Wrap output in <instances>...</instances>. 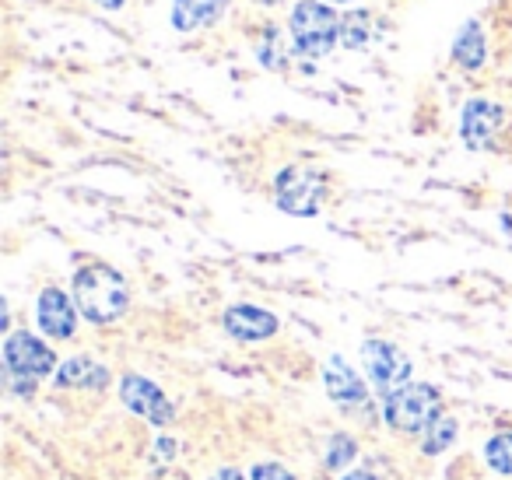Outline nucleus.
Here are the masks:
<instances>
[{"label":"nucleus","mask_w":512,"mask_h":480,"mask_svg":"<svg viewBox=\"0 0 512 480\" xmlns=\"http://www.w3.org/2000/svg\"><path fill=\"white\" fill-rule=\"evenodd\" d=\"M74 302H78V312L95 326L116 323V319L127 312L130 305V288L113 267H102V263H92V267H81L74 274Z\"/></svg>","instance_id":"nucleus-1"},{"label":"nucleus","mask_w":512,"mask_h":480,"mask_svg":"<svg viewBox=\"0 0 512 480\" xmlns=\"http://www.w3.org/2000/svg\"><path fill=\"white\" fill-rule=\"evenodd\" d=\"M442 417V396L428 382H407L404 389L383 396V421L390 428L414 435V431H428V424Z\"/></svg>","instance_id":"nucleus-2"},{"label":"nucleus","mask_w":512,"mask_h":480,"mask_svg":"<svg viewBox=\"0 0 512 480\" xmlns=\"http://www.w3.org/2000/svg\"><path fill=\"white\" fill-rule=\"evenodd\" d=\"M341 18L323 0H299L292 11V39L295 53L302 57H327L341 36Z\"/></svg>","instance_id":"nucleus-3"},{"label":"nucleus","mask_w":512,"mask_h":480,"mask_svg":"<svg viewBox=\"0 0 512 480\" xmlns=\"http://www.w3.org/2000/svg\"><path fill=\"white\" fill-rule=\"evenodd\" d=\"M274 193H278V207L295 218H313L320 211L323 197H327V179L323 172L309 169V165H288L274 179Z\"/></svg>","instance_id":"nucleus-4"},{"label":"nucleus","mask_w":512,"mask_h":480,"mask_svg":"<svg viewBox=\"0 0 512 480\" xmlns=\"http://www.w3.org/2000/svg\"><path fill=\"white\" fill-rule=\"evenodd\" d=\"M4 365H8V375H15V379H29V382L43 379V375H50L60 368L53 347L43 344V340L29 330H18L4 340Z\"/></svg>","instance_id":"nucleus-5"},{"label":"nucleus","mask_w":512,"mask_h":480,"mask_svg":"<svg viewBox=\"0 0 512 480\" xmlns=\"http://www.w3.org/2000/svg\"><path fill=\"white\" fill-rule=\"evenodd\" d=\"M362 361L365 372H369L372 386L379 389L383 396L397 393L411 382V358H407L400 347H393L390 340H365L362 344Z\"/></svg>","instance_id":"nucleus-6"},{"label":"nucleus","mask_w":512,"mask_h":480,"mask_svg":"<svg viewBox=\"0 0 512 480\" xmlns=\"http://www.w3.org/2000/svg\"><path fill=\"white\" fill-rule=\"evenodd\" d=\"M120 400H123V407L141 414L144 421H151L155 428H162V424L172 421L169 396H165L155 382L144 379V375H137V372H127L120 379Z\"/></svg>","instance_id":"nucleus-7"},{"label":"nucleus","mask_w":512,"mask_h":480,"mask_svg":"<svg viewBox=\"0 0 512 480\" xmlns=\"http://www.w3.org/2000/svg\"><path fill=\"white\" fill-rule=\"evenodd\" d=\"M36 319H39V330L50 340H67L78 330V302H71V295H64L60 288H46L39 295Z\"/></svg>","instance_id":"nucleus-8"},{"label":"nucleus","mask_w":512,"mask_h":480,"mask_svg":"<svg viewBox=\"0 0 512 480\" xmlns=\"http://www.w3.org/2000/svg\"><path fill=\"white\" fill-rule=\"evenodd\" d=\"M502 123H505V109L498 102L470 99L460 116V134L467 141V148H488L491 137L502 130Z\"/></svg>","instance_id":"nucleus-9"},{"label":"nucleus","mask_w":512,"mask_h":480,"mask_svg":"<svg viewBox=\"0 0 512 480\" xmlns=\"http://www.w3.org/2000/svg\"><path fill=\"white\" fill-rule=\"evenodd\" d=\"M221 326H225L228 337L246 340V344L249 340H267L281 330L278 316L260 309V305H232V309H225V316H221Z\"/></svg>","instance_id":"nucleus-10"},{"label":"nucleus","mask_w":512,"mask_h":480,"mask_svg":"<svg viewBox=\"0 0 512 480\" xmlns=\"http://www.w3.org/2000/svg\"><path fill=\"white\" fill-rule=\"evenodd\" d=\"M323 386H327L330 400L341 403V407H362V403L369 400L365 379L348 365V361L337 358V354L323 365Z\"/></svg>","instance_id":"nucleus-11"},{"label":"nucleus","mask_w":512,"mask_h":480,"mask_svg":"<svg viewBox=\"0 0 512 480\" xmlns=\"http://www.w3.org/2000/svg\"><path fill=\"white\" fill-rule=\"evenodd\" d=\"M106 382H109V368L85 358V354L67 358L64 365L53 372V386H60V389H102Z\"/></svg>","instance_id":"nucleus-12"},{"label":"nucleus","mask_w":512,"mask_h":480,"mask_svg":"<svg viewBox=\"0 0 512 480\" xmlns=\"http://www.w3.org/2000/svg\"><path fill=\"white\" fill-rule=\"evenodd\" d=\"M228 11V0H172V25L179 32H193L214 25Z\"/></svg>","instance_id":"nucleus-13"},{"label":"nucleus","mask_w":512,"mask_h":480,"mask_svg":"<svg viewBox=\"0 0 512 480\" xmlns=\"http://www.w3.org/2000/svg\"><path fill=\"white\" fill-rule=\"evenodd\" d=\"M453 60L467 71H477L484 64V32L477 22H467L453 39Z\"/></svg>","instance_id":"nucleus-14"},{"label":"nucleus","mask_w":512,"mask_h":480,"mask_svg":"<svg viewBox=\"0 0 512 480\" xmlns=\"http://www.w3.org/2000/svg\"><path fill=\"white\" fill-rule=\"evenodd\" d=\"M456 431H460L456 417H446V414H442L439 421L428 424L425 438H421V452H425V456H439L442 449H449V445L456 442Z\"/></svg>","instance_id":"nucleus-15"},{"label":"nucleus","mask_w":512,"mask_h":480,"mask_svg":"<svg viewBox=\"0 0 512 480\" xmlns=\"http://www.w3.org/2000/svg\"><path fill=\"white\" fill-rule=\"evenodd\" d=\"M484 459L495 473L502 477H512V431H498V435L488 438L484 445Z\"/></svg>","instance_id":"nucleus-16"},{"label":"nucleus","mask_w":512,"mask_h":480,"mask_svg":"<svg viewBox=\"0 0 512 480\" xmlns=\"http://www.w3.org/2000/svg\"><path fill=\"white\" fill-rule=\"evenodd\" d=\"M358 456V442L351 435H334L327 442V456H323V466H327V470H344V466L351 463V459Z\"/></svg>","instance_id":"nucleus-17"},{"label":"nucleus","mask_w":512,"mask_h":480,"mask_svg":"<svg viewBox=\"0 0 512 480\" xmlns=\"http://www.w3.org/2000/svg\"><path fill=\"white\" fill-rule=\"evenodd\" d=\"M341 39H344V46H348V50H362V46L369 43V15H362V11H351V15H344Z\"/></svg>","instance_id":"nucleus-18"},{"label":"nucleus","mask_w":512,"mask_h":480,"mask_svg":"<svg viewBox=\"0 0 512 480\" xmlns=\"http://www.w3.org/2000/svg\"><path fill=\"white\" fill-rule=\"evenodd\" d=\"M256 57H260V64L271 67V71H281V67L288 64L285 50H281V32L278 29H267L264 39H260V46H256Z\"/></svg>","instance_id":"nucleus-19"},{"label":"nucleus","mask_w":512,"mask_h":480,"mask_svg":"<svg viewBox=\"0 0 512 480\" xmlns=\"http://www.w3.org/2000/svg\"><path fill=\"white\" fill-rule=\"evenodd\" d=\"M249 480H295V473L285 470L281 463H256L249 470Z\"/></svg>","instance_id":"nucleus-20"},{"label":"nucleus","mask_w":512,"mask_h":480,"mask_svg":"<svg viewBox=\"0 0 512 480\" xmlns=\"http://www.w3.org/2000/svg\"><path fill=\"white\" fill-rule=\"evenodd\" d=\"M211 480H246V477H242V473L239 470H235V466H221V470L218 473H214V477Z\"/></svg>","instance_id":"nucleus-21"},{"label":"nucleus","mask_w":512,"mask_h":480,"mask_svg":"<svg viewBox=\"0 0 512 480\" xmlns=\"http://www.w3.org/2000/svg\"><path fill=\"white\" fill-rule=\"evenodd\" d=\"M341 480H379L376 473H369V470H355V473H344Z\"/></svg>","instance_id":"nucleus-22"},{"label":"nucleus","mask_w":512,"mask_h":480,"mask_svg":"<svg viewBox=\"0 0 512 480\" xmlns=\"http://www.w3.org/2000/svg\"><path fill=\"white\" fill-rule=\"evenodd\" d=\"M95 4H99V8H106V11H116V8H123L127 0H95Z\"/></svg>","instance_id":"nucleus-23"},{"label":"nucleus","mask_w":512,"mask_h":480,"mask_svg":"<svg viewBox=\"0 0 512 480\" xmlns=\"http://www.w3.org/2000/svg\"><path fill=\"white\" fill-rule=\"evenodd\" d=\"M260 4H278V0H260Z\"/></svg>","instance_id":"nucleus-24"},{"label":"nucleus","mask_w":512,"mask_h":480,"mask_svg":"<svg viewBox=\"0 0 512 480\" xmlns=\"http://www.w3.org/2000/svg\"><path fill=\"white\" fill-rule=\"evenodd\" d=\"M337 4H348V0H337Z\"/></svg>","instance_id":"nucleus-25"}]
</instances>
